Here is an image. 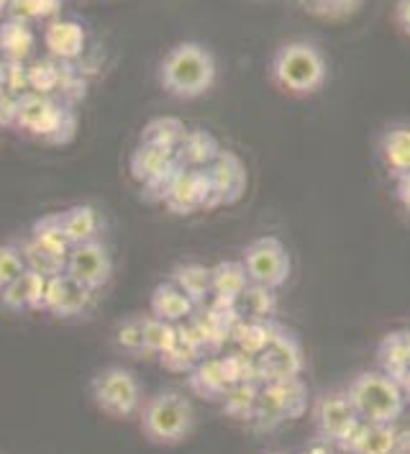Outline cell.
<instances>
[{
  "instance_id": "obj_5",
  "label": "cell",
  "mask_w": 410,
  "mask_h": 454,
  "mask_svg": "<svg viewBox=\"0 0 410 454\" xmlns=\"http://www.w3.org/2000/svg\"><path fill=\"white\" fill-rule=\"evenodd\" d=\"M16 126L49 144H65L74 137L77 114L70 103L54 96L24 93L19 96V119Z\"/></svg>"
},
{
  "instance_id": "obj_3",
  "label": "cell",
  "mask_w": 410,
  "mask_h": 454,
  "mask_svg": "<svg viewBox=\"0 0 410 454\" xmlns=\"http://www.w3.org/2000/svg\"><path fill=\"white\" fill-rule=\"evenodd\" d=\"M346 395L367 424H395L408 406L406 385L383 370L360 372L346 387Z\"/></svg>"
},
{
  "instance_id": "obj_36",
  "label": "cell",
  "mask_w": 410,
  "mask_h": 454,
  "mask_svg": "<svg viewBox=\"0 0 410 454\" xmlns=\"http://www.w3.org/2000/svg\"><path fill=\"white\" fill-rule=\"evenodd\" d=\"M0 90H5L11 96L28 93V65L0 59Z\"/></svg>"
},
{
  "instance_id": "obj_34",
  "label": "cell",
  "mask_w": 410,
  "mask_h": 454,
  "mask_svg": "<svg viewBox=\"0 0 410 454\" xmlns=\"http://www.w3.org/2000/svg\"><path fill=\"white\" fill-rule=\"evenodd\" d=\"M259 390L251 383H234L223 393V406L228 416H254Z\"/></svg>"
},
{
  "instance_id": "obj_12",
  "label": "cell",
  "mask_w": 410,
  "mask_h": 454,
  "mask_svg": "<svg viewBox=\"0 0 410 454\" xmlns=\"http://www.w3.org/2000/svg\"><path fill=\"white\" fill-rule=\"evenodd\" d=\"M128 169H131V177L136 183H142L144 188H149V191L159 188V198H162L167 180L172 177V172L177 169V160H174L172 149L139 142V146L131 152Z\"/></svg>"
},
{
  "instance_id": "obj_23",
  "label": "cell",
  "mask_w": 410,
  "mask_h": 454,
  "mask_svg": "<svg viewBox=\"0 0 410 454\" xmlns=\"http://www.w3.org/2000/svg\"><path fill=\"white\" fill-rule=\"evenodd\" d=\"M231 309L239 321H272L277 311V295L269 287L249 283V287L234 301Z\"/></svg>"
},
{
  "instance_id": "obj_35",
  "label": "cell",
  "mask_w": 410,
  "mask_h": 454,
  "mask_svg": "<svg viewBox=\"0 0 410 454\" xmlns=\"http://www.w3.org/2000/svg\"><path fill=\"white\" fill-rule=\"evenodd\" d=\"M26 272L21 244H0V290L19 280Z\"/></svg>"
},
{
  "instance_id": "obj_25",
  "label": "cell",
  "mask_w": 410,
  "mask_h": 454,
  "mask_svg": "<svg viewBox=\"0 0 410 454\" xmlns=\"http://www.w3.org/2000/svg\"><path fill=\"white\" fill-rule=\"evenodd\" d=\"M34 51V31L26 21L8 19L0 24V59L26 62V57Z\"/></svg>"
},
{
  "instance_id": "obj_11",
  "label": "cell",
  "mask_w": 410,
  "mask_h": 454,
  "mask_svg": "<svg viewBox=\"0 0 410 454\" xmlns=\"http://www.w3.org/2000/svg\"><path fill=\"white\" fill-rule=\"evenodd\" d=\"M254 362H257V372L265 378L267 383L298 378L300 370H303V349H300V341L295 339V334H290L288 329L280 326L275 339L269 341V347Z\"/></svg>"
},
{
  "instance_id": "obj_7",
  "label": "cell",
  "mask_w": 410,
  "mask_h": 454,
  "mask_svg": "<svg viewBox=\"0 0 410 454\" xmlns=\"http://www.w3.org/2000/svg\"><path fill=\"white\" fill-rule=\"evenodd\" d=\"M242 264L249 283L269 287V290H280L288 283L290 272H292V257H290L288 247L277 237H259V239L249 241L244 249Z\"/></svg>"
},
{
  "instance_id": "obj_27",
  "label": "cell",
  "mask_w": 410,
  "mask_h": 454,
  "mask_svg": "<svg viewBox=\"0 0 410 454\" xmlns=\"http://www.w3.org/2000/svg\"><path fill=\"white\" fill-rule=\"evenodd\" d=\"M277 329L280 326L275 321H236L234 339L239 344V352L257 359L269 347V341L275 339Z\"/></svg>"
},
{
  "instance_id": "obj_41",
  "label": "cell",
  "mask_w": 410,
  "mask_h": 454,
  "mask_svg": "<svg viewBox=\"0 0 410 454\" xmlns=\"http://www.w3.org/2000/svg\"><path fill=\"white\" fill-rule=\"evenodd\" d=\"M272 454H282V452H272Z\"/></svg>"
},
{
  "instance_id": "obj_16",
  "label": "cell",
  "mask_w": 410,
  "mask_h": 454,
  "mask_svg": "<svg viewBox=\"0 0 410 454\" xmlns=\"http://www.w3.org/2000/svg\"><path fill=\"white\" fill-rule=\"evenodd\" d=\"M44 47L54 59L73 65L74 59L82 57V51L88 47V34L77 21L57 19L44 28Z\"/></svg>"
},
{
  "instance_id": "obj_33",
  "label": "cell",
  "mask_w": 410,
  "mask_h": 454,
  "mask_svg": "<svg viewBox=\"0 0 410 454\" xmlns=\"http://www.w3.org/2000/svg\"><path fill=\"white\" fill-rule=\"evenodd\" d=\"M21 252H24V260H26V270H31V272H39V275H44V278H57V275H62L65 270H67V260H59V257H54V254H49V252H42V249H36L31 241L26 239L21 244Z\"/></svg>"
},
{
  "instance_id": "obj_13",
  "label": "cell",
  "mask_w": 410,
  "mask_h": 454,
  "mask_svg": "<svg viewBox=\"0 0 410 454\" xmlns=\"http://www.w3.org/2000/svg\"><path fill=\"white\" fill-rule=\"evenodd\" d=\"M211 183V203L228 206L236 203L246 191V168L234 152H218V157L205 168Z\"/></svg>"
},
{
  "instance_id": "obj_30",
  "label": "cell",
  "mask_w": 410,
  "mask_h": 454,
  "mask_svg": "<svg viewBox=\"0 0 410 454\" xmlns=\"http://www.w3.org/2000/svg\"><path fill=\"white\" fill-rule=\"evenodd\" d=\"M188 126L174 116H157L144 126L142 131V142L154 144V146H165V149H177L180 142L185 139Z\"/></svg>"
},
{
  "instance_id": "obj_9",
  "label": "cell",
  "mask_w": 410,
  "mask_h": 454,
  "mask_svg": "<svg viewBox=\"0 0 410 454\" xmlns=\"http://www.w3.org/2000/svg\"><path fill=\"white\" fill-rule=\"evenodd\" d=\"M162 200L172 214L188 215L200 211V208H213L211 203V183L205 169L180 168L172 172L167 180L165 191H162Z\"/></svg>"
},
{
  "instance_id": "obj_28",
  "label": "cell",
  "mask_w": 410,
  "mask_h": 454,
  "mask_svg": "<svg viewBox=\"0 0 410 454\" xmlns=\"http://www.w3.org/2000/svg\"><path fill=\"white\" fill-rule=\"evenodd\" d=\"M190 387L205 398H223V393L231 387L223 362L220 359H200L190 370Z\"/></svg>"
},
{
  "instance_id": "obj_24",
  "label": "cell",
  "mask_w": 410,
  "mask_h": 454,
  "mask_svg": "<svg viewBox=\"0 0 410 454\" xmlns=\"http://www.w3.org/2000/svg\"><path fill=\"white\" fill-rule=\"evenodd\" d=\"M28 241H31L36 249L49 252V254H54V257H59V260H67V254H70V249H73V244H70V239H67L65 231H62V223H59V215L57 214L42 215L39 221H34Z\"/></svg>"
},
{
  "instance_id": "obj_15",
  "label": "cell",
  "mask_w": 410,
  "mask_h": 454,
  "mask_svg": "<svg viewBox=\"0 0 410 454\" xmlns=\"http://www.w3.org/2000/svg\"><path fill=\"white\" fill-rule=\"evenodd\" d=\"M49 278L26 270L19 280H13L8 287L0 290V306L11 313H28L44 311L47 303Z\"/></svg>"
},
{
  "instance_id": "obj_40",
  "label": "cell",
  "mask_w": 410,
  "mask_h": 454,
  "mask_svg": "<svg viewBox=\"0 0 410 454\" xmlns=\"http://www.w3.org/2000/svg\"><path fill=\"white\" fill-rule=\"evenodd\" d=\"M8 5H11V0H0V16L8 13Z\"/></svg>"
},
{
  "instance_id": "obj_8",
  "label": "cell",
  "mask_w": 410,
  "mask_h": 454,
  "mask_svg": "<svg viewBox=\"0 0 410 454\" xmlns=\"http://www.w3.org/2000/svg\"><path fill=\"white\" fill-rule=\"evenodd\" d=\"M313 421L321 442H329L334 447H344L349 436L362 424L346 390H334V393L321 395L313 406Z\"/></svg>"
},
{
  "instance_id": "obj_32",
  "label": "cell",
  "mask_w": 410,
  "mask_h": 454,
  "mask_svg": "<svg viewBox=\"0 0 410 454\" xmlns=\"http://www.w3.org/2000/svg\"><path fill=\"white\" fill-rule=\"evenodd\" d=\"M59 8H62V0H11L5 16L28 24L39 19H51Z\"/></svg>"
},
{
  "instance_id": "obj_19",
  "label": "cell",
  "mask_w": 410,
  "mask_h": 454,
  "mask_svg": "<svg viewBox=\"0 0 410 454\" xmlns=\"http://www.w3.org/2000/svg\"><path fill=\"white\" fill-rule=\"evenodd\" d=\"M149 306H151V316H157V318H162L167 324L188 321L195 313V309H197L193 301L180 287L174 286V283H169V280H165V283H159V286L154 287Z\"/></svg>"
},
{
  "instance_id": "obj_10",
  "label": "cell",
  "mask_w": 410,
  "mask_h": 454,
  "mask_svg": "<svg viewBox=\"0 0 410 454\" xmlns=\"http://www.w3.org/2000/svg\"><path fill=\"white\" fill-rule=\"evenodd\" d=\"M67 275L88 286L93 293L105 287L113 278V257L100 239L74 244L67 254Z\"/></svg>"
},
{
  "instance_id": "obj_26",
  "label": "cell",
  "mask_w": 410,
  "mask_h": 454,
  "mask_svg": "<svg viewBox=\"0 0 410 454\" xmlns=\"http://www.w3.org/2000/svg\"><path fill=\"white\" fill-rule=\"evenodd\" d=\"M246 287H249V278H246L242 260H228L213 267V298L218 303L234 306V301Z\"/></svg>"
},
{
  "instance_id": "obj_22",
  "label": "cell",
  "mask_w": 410,
  "mask_h": 454,
  "mask_svg": "<svg viewBox=\"0 0 410 454\" xmlns=\"http://www.w3.org/2000/svg\"><path fill=\"white\" fill-rule=\"evenodd\" d=\"M59 223L65 237L70 244H85V241L97 239L100 229H103V218L93 206H70L65 211H59Z\"/></svg>"
},
{
  "instance_id": "obj_29",
  "label": "cell",
  "mask_w": 410,
  "mask_h": 454,
  "mask_svg": "<svg viewBox=\"0 0 410 454\" xmlns=\"http://www.w3.org/2000/svg\"><path fill=\"white\" fill-rule=\"evenodd\" d=\"M380 364L383 372L403 383L406 372H410V332H395L387 336L380 347Z\"/></svg>"
},
{
  "instance_id": "obj_37",
  "label": "cell",
  "mask_w": 410,
  "mask_h": 454,
  "mask_svg": "<svg viewBox=\"0 0 410 454\" xmlns=\"http://www.w3.org/2000/svg\"><path fill=\"white\" fill-rule=\"evenodd\" d=\"M116 339L128 355H149L144 339V318H126L116 332Z\"/></svg>"
},
{
  "instance_id": "obj_20",
  "label": "cell",
  "mask_w": 410,
  "mask_h": 454,
  "mask_svg": "<svg viewBox=\"0 0 410 454\" xmlns=\"http://www.w3.org/2000/svg\"><path fill=\"white\" fill-rule=\"evenodd\" d=\"M380 157H383V165H385L387 172L392 175V180L410 172V126L395 123V126L383 131Z\"/></svg>"
},
{
  "instance_id": "obj_14",
  "label": "cell",
  "mask_w": 410,
  "mask_h": 454,
  "mask_svg": "<svg viewBox=\"0 0 410 454\" xmlns=\"http://www.w3.org/2000/svg\"><path fill=\"white\" fill-rule=\"evenodd\" d=\"M90 301H93V290L74 280L73 275L62 272L49 280L44 311L59 321H73L90 309Z\"/></svg>"
},
{
  "instance_id": "obj_18",
  "label": "cell",
  "mask_w": 410,
  "mask_h": 454,
  "mask_svg": "<svg viewBox=\"0 0 410 454\" xmlns=\"http://www.w3.org/2000/svg\"><path fill=\"white\" fill-rule=\"evenodd\" d=\"M220 146L216 137L205 129H188L185 139L174 149V160L180 168L205 169L218 157Z\"/></svg>"
},
{
  "instance_id": "obj_4",
  "label": "cell",
  "mask_w": 410,
  "mask_h": 454,
  "mask_svg": "<svg viewBox=\"0 0 410 454\" xmlns=\"http://www.w3.org/2000/svg\"><path fill=\"white\" fill-rule=\"evenodd\" d=\"M144 436L157 447H177L190 439L195 429V408L188 395L177 390H162L151 395L139 411Z\"/></svg>"
},
{
  "instance_id": "obj_31",
  "label": "cell",
  "mask_w": 410,
  "mask_h": 454,
  "mask_svg": "<svg viewBox=\"0 0 410 454\" xmlns=\"http://www.w3.org/2000/svg\"><path fill=\"white\" fill-rule=\"evenodd\" d=\"M62 72H65V62H59L54 57L36 59L34 65H28V90L31 93H39V96H54V93H59Z\"/></svg>"
},
{
  "instance_id": "obj_2",
  "label": "cell",
  "mask_w": 410,
  "mask_h": 454,
  "mask_svg": "<svg viewBox=\"0 0 410 454\" xmlns=\"http://www.w3.org/2000/svg\"><path fill=\"white\" fill-rule=\"evenodd\" d=\"M269 72L275 85L290 96H313L329 80V62L313 42L295 39L275 51Z\"/></svg>"
},
{
  "instance_id": "obj_6",
  "label": "cell",
  "mask_w": 410,
  "mask_h": 454,
  "mask_svg": "<svg viewBox=\"0 0 410 454\" xmlns=\"http://www.w3.org/2000/svg\"><path fill=\"white\" fill-rule=\"evenodd\" d=\"M90 395L97 411L111 419H131L144 406V390L139 378L121 364L100 370L90 380Z\"/></svg>"
},
{
  "instance_id": "obj_38",
  "label": "cell",
  "mask_w": 410,
  "mask_h": 454,
  "mask_svg": "<svg viewBox=\"0 0 410 454\" xmlns=\"http://www.w3.org/2000/svg\"><path fill=\"white\" fill-rule=\"evenodd\" d=\"M395 198H398V203H400L410 215V172L400 175V177L395 180Z\"/></svg>"
},
{
  "instance_id": "obj_17",
  "label": "cell",
  "mask_w": 410,
  "mask_h": 454,
  "mask_svg": "<svg viewBox=\"0 0 410 454\" xmlns=\"http://www.w3.org/2000/svg\"><path fill=\"white\" fill-rule=\"evenodd\" d=\"M398 444H400V436H398L395 424L362 421L341 450L349 454H395Z\"/></svg>"
},
{
  "instance_id": "obj_21",
  "label": "cell",
  "mask_w": 410,
  "mask_h": 454,
  "mask_svg": "<svg viewBox=\"0 0 410 454\" xmlns=\"http://www.w3.org/2000/svg\"><path fill=\"white\" fill-rule=\"evenodd\" d=\"M169 283L180 287L195 306H203L213 295V267L200 262H182L172 270Z\"/></svg>"
},
{
  "instance_id": "obj_1",
  "label": "cell",
  "mask_w": 410,
  "mask_h": 454,
  "mask_svg": "<svg viewBox=\"0 0 410 454\" xmlns=\"http://www.w3.org/2000/svg\"><path fill=\"white\" fill-rule=\"evenodd\" d=\"M159 85L165 93L180 100H193L205 96L218 77V65L213 51L197 42L174 44L159 62Z\"/></svg>"
},
{
  "instance_id": "obj_39",
  "label": "cell",
  "mask_w": 410,
  "mask_h": 454,
  "mask_svg": "<svg viewBox=\"0 0 410 454\" xmlns=\"http://www.w3.org/2000/svg\"><path fill=\"white\" fill-rule=\"evenodd\" d=\"M395 24L403 34L410 36V0H398L395 5Z\"/></svg>"
}]
</instances>
